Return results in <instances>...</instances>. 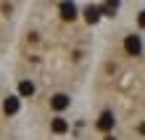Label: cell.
<instances>
[{
  "mask_svg": "<svg viewBox=\"0 0 145 140\" xmlns=\"http://www.w3.org/2000/svg\"><path fill=\"white\" fill-rule=\"evenodd\" d=\"M124 48H127V53H129V56H140L142 53V42H140L137 34H129V37L124 40Z\"/></svg>",
  "mask_w": 145,
  "mask_h": 140,
  "instance_id": "6da1fadb",
  "label": "cell"
},
{
  "mask_svg": "<svg viewBox=\"0 0 145 140\" xmlns=\"http://www.w3.org/2000/svg\"><path fill=\"white\" fill-rule=\"evenodd\" d=\"M69 103H71V98H69V95H63V93H58V95H53V98H50V106H53L56 111H63Z\"/></svg>",
  "mask_w": 145,
  "mask_h": 140,
  "instance_id": "7a4b0ae2",
  "label": "cell"
},
{
  "mask_svg": "<svg viewBox=\"0 0 145 140\" xmlns=\"http://www.w3.org/2000/svg\"><path fill=\"white\" fill-rule=\"evenodd\" d=\"M111 127H114V114H111V111L100 114V119H98V129H103V132H108Z\"/></svg>",
  "mask_w": 145,
  "mask_h": 140,
  "instance_id": "3957f363",
  "label": "cell"
},
{
  "mask_svg": "<svg viewBox=\"0 0 145 140\" xmlns=\"http://www.w3.org/2000/svg\"><path fill=\"white\" fill-rule=\"evenodd\" d=\"M61 16L66 21H74L76 19V5L74 3H61Z\"/></svg>",
  "mask_w": 145,
  "mask_h": 140,
  "instance_id": "277c9868",
  "label": "cell"
},
{
  "mask_svg": "<svg viewBox=\"0 0 145 140\" xmlns=\"http://www.w3.org/2000/svg\"><path fill=\"white\" fill-rule=\"evenodd\" d=\"M50 129H53L56 135H63L66 129H69V122L61 119V116H56V119H53V124H50Z\"/></svg>",
  "mask_w": 145,
  "mask_h": 140,
  "instance_id": "5b68a950",
  "label": "cell"
},
{
  "mask_svg": "<svg viewBox=\"0 0 145 140\" xmlns=\"http://www.w3.org/2000/svg\"><path fill=\"white\" fill-rule=\"evenodd\" d=\"M3 111L11 116V114H16L19 111V98H5V103H3Z\"/></svg>",
  "mask_w": 145,
  "mask_h": 140,
  "instance_id": "8992f818",
  "label": "cell"
},
{
  "mask_svg": "<svg viewBox=\"0 0 145 140\" xmlns=\"http://www.w3.org/2000/svg\"><path fill=\"white\" fill-rule=\"evenodd\" d=\"M19 93L29 98V95H35V85H32V82H21V85H19Z\"/></svg>",
  "mask_w": 145,
  "mask_h": 140,
  "instance_id": "52a82bcc",
  "label": "cell"
},
{
  "mask_svg": "<svg viewBox=\"0 0 145 140\" xmlns=\"http://www.w3.org/2000/svg\"><path fill=\"white\" fill-rule=\"evenodd\" d=\"M98 19H100V8H92V5H90V8H87V21L95 24Z\"/></svg>",
  "mask_w": 145,
  "mask_h": 140,
  "instance_id": "ba28073f",
  "label": "cell"
},
{
  "mask_svg": "<svg viewBox=\"0 0 145 140\" xmlns=\"http://www.w3.org/2000/svg\"><path fill=\"white\" fill-rule=\"evenodd\" d=\"M116 8H119L116 3H108V5H103V11H106L108 16H114V13H116Z\"/></svg>",
  "mask_w": 145,
  "mask_h": 140,
  "instance_id": "9c48e42d",
  "label": "cell"
},
{
  "mask_svg": "<svg viewBox=\"0 0 145 140\" xmlns=\"http://www.w3.org/2000/svg\"><path fill=\"white\" fill-rule=\"evenodd\" d=\"M106 140H116V137H114V135H108V137H106Z\"/></svg>",
  "mask_w": 145,
  "mask_h": 140,
  "instance_id": "30bf717a",
  "label": "cell"
}]
</instances>
